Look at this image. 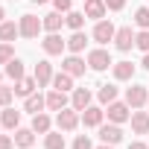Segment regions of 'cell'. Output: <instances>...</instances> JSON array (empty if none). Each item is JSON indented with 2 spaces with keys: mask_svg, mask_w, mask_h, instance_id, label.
<instances>
[{
  "mask_svg": "<svg viewBox=\"0 0 149 149\" xmlns=\"http://www.w3.org/2000/svg\"><path fill=\"white\" fill-rule=\"evenodd\" d=\"M102 117H105V111L97 108V105H88V108L82 111V123H85V126H102Z\"/></svg>",
  "mask_w": 149,
  "mask_h": 149,
  "instance_id": "2e32d148",
  "label": "cell"
},
{
  "mask_svg": "<svg viewBox=\"0 0 149 149\" xmlns=\"http://www.w3.org/2000/svg\"><path fill=\"white\" fill-rule=\"evenodd\" d=\"M134 24H137L140 29H149V9H146V6H140V9L134 12Z\"/></svg>",
  "mask_w": 149,
  "mask_h": 149,
  "instance_id": "1f68e13d",
  "label": "cell"
},
{
  "mask_svg": "<svg viewBox=\"0 0 149 149\" xmlns=\"http://www.w3.org/2000/svg\"><path fill=\"white\" fill-rule=\"evenodd\" d=\"M134 47L143 50V53H149V29H140V32L134 35Z\"/></svg>",
  "mask_w": 149,
  "mask_h": 149,
  "instance_id": "d6a6232c",
  "label": "cell"
},
{
  "mask_svg": "<svg viewBox=\"0 0 149 149\" xmlns=\"http://www.w3.org/2000/svg\"><path fill=\"white\" fill-rule=\"evenodd\" d=\"M0 126H6V129H12V132H15V129L21 126V111H15V108H9V105H6V108H3V114H0Z\"/></svg>",
  "mask_w": 149,
  "mask_h": 149,
  "instance_id": "d6986e66",
  "label": "cell"
},
{
  "mask_svg": "<svg viewBox=\"0 0 149 149\" xmlns=\"http://www.w3.org/2000/svg\"><path fill=\"white\" fill-rule=\"evenodd\" d=\"M35 143V129H15V146H21V149H29Z\"/></svg>",
  "mask_w": 149,
  "mask_h": 149,
  "instance_id": "e0dca14e",
  "label": "cell"
},
{
  "mask_svg": "<svg viewBox=\"0 0 149 149\" xmlns=\"http://www.w3.org/2000/svg\"><path fill=\"white\" fill-rule=\"evenodd\" d=\"M97 97H100V102H102V105H111V102L117 100V88H114V85H102Z\"/></svg>",
  "mask_w": 149,
  "mask_h": 149,
  "instance_id": "f546056e",
  "label": "cell"
},
{
  "mask_svg": "<svg viewBox=\"0 0 149 149\" xmlns=\"http://www.w3.org/2000/svg\"><path fill=\"white\" fill-rule=\"evenodd\" d=\"M44 105H47V97H41V94H29V97H26V102H24V108H26L29 114H38Z\"/></svg>",
  "mask_w": 149,
  "mask_h": 149,
  "instance_id": "cb8c5ba5",
  "label": "cell"
},
{
  "mask_svg": "<svg viewBox=\"0 0 149 149\" xmlns=\"http://www.w3.org/2000/svg\"><path fill=\"white\" fill-rule=\"evenodd\" d=\"M114 79H117V82L134 79V64H132V61H117V64H114Z\"/></svg>",
  "mask_w": 149,
  "mask_h": 149,
  "instance_id": "ac0fdd59",
  "label": "cell"
},
{
  "mask_svg": "<svg viewBox=\"0 0 149 149\" xmlns=\"http://www.w3.org/2000/svg\"><path fill=\"white\" fill-rule=\"evenodd\" d=\"M32 3H35V6H41V3H47V0H32Z\"/></svg>",
  "mask_w": 149,
  "mask_h": 149,
  "instance_id": "b9f144b4",
  "label": "cell"
},
{
  "mask_svg": "<svg viewBox=\"0 0 149 149\" xmlns=\"http://www.w3.org/2000/svg\"><path fill=\"white\" fill-rule=\"evenodd\" d=\"M3 18H6V12H3V6H0V24H3Z\"/></svg>",
  "mask_w": 149,
  "mask_h": 149,
  "instance_id": "60d3db41",
  "label": "cell"
},
{
  "mask_svg": "<svg viewBox=\"0 0 149 149\" xmlns=\"http://www.w3.org/2000/svg\"><path fill=\"white\" fill-rule=\"evenodd\" d=\"M44 29L47 32H58L61 29V24H64V18H61V12H50V15H44Z\"/></svg>",
  "mask_w": 149,
  "mask_h": 149,
  "instance_id": "7402d4cb",
  "label": "cell"
},
{
  "mask_svg": "<svg viewBox=\"0 0 149 149\" xmlns=\"http://www.w3.org/2000/svg\"><path fill=\"white\" fill-rule=\"evenodd\" d=\"M32 129H35L38 134H47V132H50V117H47L44 111L32 114Z\"/></svg>",
  "mask_w": 149,
  "mask_h": 149,
  "instance_id": "83f0119b",
  "label": "cell"
},
{
  "mask_svg": "<svg viewBox=\"0 0 149 149\" xmlns=\"http://www.w3.org/2000/svg\"><path fill=\"white\" fill-rule=\"evenodd\" d=\"M105 0H85V15L94 18V21H102L105 18Z\"/></svg>",
  "mask_w": 149,
  "mask_h": 149,
  "instance_id": "5bb4252c",
  "label": "cell"
},
{
  "mask_svg": "<svg viewBox=\"0 0 149 149\" xmlns=\"http://www.w3.org/2000/svg\"><path fill=\"white\" fill-rule=\"evenodd\" d=\"M18 26H21V35H24V38H38V32L44 29V24H41L35 15H21Z\"/></svg>",
  "mask_w": 149,
  "mask_h": 149,
  "instance_id": "7a4b0ae2",
  "label": "cell"
},
{
  "mask_svg": "<svg viewBox=\"0 0 149 149\" xmlns=\"http://www.w3.org/2000/svg\"><path fill=\"white\" fill-rule=\"evenodd\" d=\"M70 105L76 108V111H85V108L91 105V91H88V88H76L73 97H70Z\"/></svg>",
  "mask_w": 149,
  "mask_h": 149,
  "instance_id": "9a60e30c",
  "label": "cell"
},
{
  "mask_svg": "<svg viewBox=\"0 0 149 149\" xmlns=\"http://www.w3.org/2000/svg\"><path fill=\"white\" fill-rule=\"evenodd\" d=\"M53 88L56 91H70L73 88V76H70V73H56V76H53Z\"/></svg>",
  "mask_w": 149,
  "mask_h": 149,
  "instance_id": "4316f807",
  "label": "cell"
},
{
  "mask_svg": "<svg viewBox=\"0 0 149 149\" xmlns=\"http://www.w3.org/2000/svg\"><path fill=\"white\" fill-rule=\"evenodd\" d=\"M114 47L123 50V53L134 47V32H132V26H120V29H117V35H114Z\"/></svg>",
  "mask_w": 149,
  "mask_h": 149,
  "instance_id": "52a82bcc",
  "label": "cell"
},
{
  "mask_svg": "<svg viewBox=\"0 0 149 149\" xmlns=\"http://www.w3.org/2000/svg\"><path fill=\"white\" fill-rule=\"evenodd\" d=\"M114 35H117V29H114L111 21H97V26H94V41L97 44H108V41H114Z\"/></svg>",
  "mask_w": 149,
  "mask_h": 149,
  "instance_id": "3957f363",
  "label": "cell"
},
{
  "mask_svg": "<svg viewBox=\"0 0 149 149\" xmlns=\"http://www.w3.org/2000/svg\"><path fill=\"white\" fill-rule=\"evenodd\" d=\"M85 44H88V38H85V32H82V29H76V32L67 38V50H70V53H76V56L85 50Z\"/></svg>",
  "mask_w": 149,
  "mask_h": 149,
  "instance_id": "ffe728a7",
  "label": "cell"
},
{
  "mask_svg": "<svg viewBox=\"0 0 149 149\" xmlns=\"http://www.w3.org/2000/svg\"><path fill=\"white\" fill-rule=\"evenodd\" d=\"M126 6V0H105V9H111V12H120Z\"/></svg>",
  "mask_w": 149,
  "mask_h": 149,
  "instance_id": "8d00e7d4",
  "label": "cell"
},
{
  "mask_svg": "<svg viewBox=\"0 0 149 149\" xmlns=\"http://www.w3.org/2000/svg\"><path fill=\"white\" fill-rule=\"evenodd\" d=\"M41 47H44L47 56H61V50L67 47V41H64L58 32H47V38L41 41Z\"/></svg>",
  "mask_w": 149,
  "mask_h": 149,
  "instance_id": "277c9868",
  "label": "cell"
},
{
  "mask_svg": "<svg viewBox=\"0 0 149 149\" xmlns=\"http://www.w3.org/2000/svg\"><path fill=\"white\" fill-rule=\"evenodd\" d=\"M100 140H102V143H108V146H117V143L123 140L120 126H117V123H111V126H100Z\"/></svg>",
  "mask_w": 149,
  "mask_h": 149,
  "instance_id": "ba28073f",
  "label": "cell"
},
{
  "mask_svg": "<svg viewBox=\"0 0 149 149\" xmlns=\"http://www.w3.org/2000/svg\"><path fill=\"white\" fill-rule=\"evenodd\" d=\"M12 97H15V88H6V85H0V105H9L12 102Z\"/></svg>",
  "mask_w": 149,
  "mask_h": 149,
  "instance_id": "836d02e7",
  "label": "cell"
},
{
  "mask_svg": "<svg viewBox=\"0 0 149 149\" xmlns=\"http://www.w3.org/2000/svg\"><path fill=\"white\" fill-rule=\"evenodd\" d=\"M129 149H149L146 143H140V140H134V143H129Z\"/></svg>",
  "mask_w": 149,
  "mask_h": 149,
  "instance_id": "f35d334b",
  "label": "cell"
},
{
  "mask_svg": "<svg viewBox=\"0 0 149 149\" xmlns=\"http://www.w3.org/2000/svg\"><path fill=\"white\" fill-rule=\"evenodd\" d=\"M85 18H88L85 12H67V18H64V24H67V26H70L73 32H76V29H82V26H85Z\"/></svg>",
  "mask_w": 149,
  "mask_h": 149,
  "instance_id": "f1b7e54d",
  "label": "cell"
},
{
  "mask_svg": "<svg viewBox=\"0 0 149 149\" xmlns=\"http://www.w3.org/2000/svg\"><path fill=\"white\" fill-rule=\"evenodd\" d=\"M126 102H129V108L146 105V88H143V85H132V88L126 91Z\"/></svg>",
  "mask_w": 149,
  "mask_h": 149,
  "instance_id": "30bf717a",
  "label": "cell"
},
{
  "mask_svg": "<svg viewBox=\"0 0 149 149\" xmlns=\"http://www.w3.org/2000/svg\"><path fill=\"white\" fill-rule=\"evenodd\" d=\"M105 114H108V120H111V123H117V126H120V123H126V120H132L129 102H117V100L108 105V111H105Z\"/></svg>",
  "mask_w": 149,
  "mask_h": 149,
  "instance_id": "8992f818",
  "label": "cell"
},
{
  "mask_svg": "<svg viewBox=\"0 0 149 149\" xmlns=\"http://www.w3.org/2000/svg\"><path fill=\"white\" fill-rule=\"evenodd\" d=\"M114 61H111V56H108V50H91L88 53V67L91 70H105V67H111Z\"/></svg>",
  "mask_w": 149,
  "mask_h": 149,
  "instance_id": "5b68a950",
  "label": "cell"
},
{
  "mask_svg": "<svg viewBox=\"0 0 149 149\" xmlns=\"http://www.w3.org/2000/svg\"><path fill=\"white\" fill-rule=\"evenodd\" d=\"M79 120H82V117H79V111L73 108V105H70V108H61L58 117H56V123H58L61 132H73V129L79 126Z\"/></svg>",
  "mask_w": 149,
  "mask_h": 149,
  "instance_id": "6da1fadb",
  "label": "cell"
},
{
  "mask_svg": "<svg viewBox=\"0 0 149 149\" xmlns=\"http://www.w3.org/2000/svg\"><path fill=\"white\" fill-rule=\"evenodd\" d=\"M47 108L50 111H61V108H67V91H50L47 94Z\"/></svg>",
  "mask_w": 149,
  "mask_h": 149,
  "instance_id": "4fadbf2b",
  "label": "cell"
},
{
  "mask_svg": "<svg viewBox=\"0 0 149 149\" xmlns=\"http://www.w3.org/2000/svg\"><path fill=\"white\" fill-rule=\"evenodd\" d=\"M18 35H21V26L15 21H3L0 24V41H15Z\"/></svg>",
  "mask_w": 149,
  "mask_h": 149,
  "instance_id": "44dd1931",
  "label": "cell"
},
{
  "mask_svg": "<svg viewBox=\"0 0 149 149\" xmlns=\"http://www.w3.org/2000/svg\"><path fill=\"white\" fill-rule=\"evenodd\" d=\"M100 149H114V146H108V143H102V146H100Z\"/></svg>",
  "mask_w": 149,
  "mask_h": 149,
  "instance_id": "7bdbcfd3",
  "label": "cell"
},
{
  "mask_svg": "<svg viewBox=\"0 0 149 149\" xmlns=\"http://www.w3.org/2000/svg\"><path fill=\"white\" fill-rule=\"evenodd\" d=\"M132 132L149 134V111H132Z\"/></svg>",
  "mask_w": 149,
  "mask_h": 149,
  "instance_id": "8fae6325",
  "label": "cell"
},
{
  "mask_svg": "<svg viewBox=\"0 0 149 149\" xmlns=\"http://www.w3.org/2000/svg\"><path fill=\"white\" fill-rule=\"evenodd\" d=\"M35 82H38V88H44V85L53 82V64L50 61H38L35 64Z\"/></svg>",
  "mask_w": 149,
  "mask_h": 149,
  "instance_id": "7c38bea8",
  "label": "cell"
},
{
  "mask_svg": "<svg viewBox=\"0 0 149 149\" xmlns=\"http://www.w3.org/2000/svg\"><path fill=\"white\" fill-rule=\"evenodd\" d=\"M61 70L64 73H70V76H85V61L73 53V56H67L64 61H61Z\"/></svg>",
  "mask_w": 149,
  "mask_h": 149,
  "instance_id": "9c48e42d",
  "label": "cell"
},
{
  "mask_svg": "<svg viewBox=\"0 0 149 149\" xmlns=\"http://www.w3.org/2000/svg\"><path fill=\"white\" fill-rule=\"evenodd\" d=\"M35 88H38L35 76H32V79H29V76H24V79L15 85V94H18V97H29V94H35Z\"/></svg>",
  "mask_w": 149,
  "mask_h": 149,
  "instance_id": "603a6c76",
  "label": "cell"
},
{
  "mask_svg": "<svg viewBox=\"0 0 149 149\" xmlns=\"http://www.w3.org/2000/svg\"><path fill=\"white\" fill-rule=\"evenodd\" d=\"M0 76H3V73H0Z\"/></svg>",
  "mask_w": 149,
  "mask_h": 149,
  "instance_id": "ee69618b",
  "label": "cell"
},
{
  "mask_svg": "<svg viewBox=\"0 0 149 149\" xmlns=\"http://www.w3.org/2000/svg\"><path fill=\"white\" fill-rule=\"evenodd\" d=\"M6 76H9V79H15V82H21V79H24V61H21V58H12V61L6 64Z\"/></svg>",
  "mask_w": 149,
  "mask_h": 149,
  "instance_id": "484cf974",
  "label": "cell"
},
{
  "mask_svg": "<svg viewBox=\"0 0 149 149\" xmlns=\"http://www.w3.org/2000/svg\"><path fill=\"white\" fill-rule=\"evenodd\" d=\"M143 67H146V70H149V53H146V56H143Z\"/></svg>",
  "mask_w": 149,
  "mask_h": 149,
  "instance_id": "ab89813d",
  "label": "cell"
},
{
  "mask_svg": "<svg viewBox=\"0 0 149 149\" xmlns=\"http://www.w3.org/2000/svg\"><path fill=\"white\" fill-rule=\"evenodd\" d=\"M53 6H56V12H70L73 0H53Z\"/></svg>",
  "mask_w": 149,
  "mask_h": 149,
  "instance_id": "d590c367",
  "label": "cell"
},
{
  "mask_svg": "<svg viewBox=\"0 0 149 149\" xmlns=\"http://www.w3.org/2000/svg\"><path fill=\"white\" fill-rule=\"evenodd\" d=\"M15 58V50H12V44L9 41H0V64H9Z\"/></svg>",
  "mask_w": 149,
  "mask_h": 149,
  "instance_id": "4dcf8cb0",
  "label": "cell"
},
{
  "mask_svg": "<svg viewBox=\"0 0 149 149\" xmlns=\"http://www.w3.org/2000/svg\"><path fill=\"white\" fill-rule=\"evenodd\" d=\"M44 149H64V134H61V129H58V132H47Z\"/></svg>",
  "mask_w": 149,
  "mask_h": 149,
  "instance_id": "d4e9b609",
  "label": "cell"
},
{
  "mask_svg": "<svg viewBox=\"0 0 149 149\" xmlns=\"http://www.w3.org/2000/svg\"><path fill=\"white\" fill-rule=\"evenodd\" d=\"M73 149H94V146H91V140H88L85 134H79L76 140H73Z\"/></svg>",
  "mask_w": 149,
  "mask_h": 149,
  "instance_id": "e575fe53",
  "label": "cell"
},
{
  "mask_svg": "<svg viewBox=\"0 0 149 149\" xmlns=\"http://www.w3.org/2000/svg\"><path fill=\"white\" fill-rule=\"evenodd\" d=\"M15 146V137H9V134H0V149H12Z\"/></svg>",
  "mask_w": 149,
  "mask_h": 149,
  "instance_id": "74e56055",
  "label": "cell"
}]
</instances>
